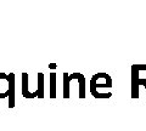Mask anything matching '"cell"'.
Returning <instances> with one entry per match:
<instances>
[{"instance_id":"6da1fadb","label":"cell","mask_w":146,"mask_h":131,"mask_svg":"<svg viewBox=\"0 0 146 131\" xmlns=\"http://www.w3.org/2000/svg\"><path fill=\"white\" fill-rule=\"evenodd\" d=\"M112 78L107 73H96L90 79V93L95 98H110L112 96Z\"/></svg>"},{"instance_id":"9c48e42d","label":"cell","mask_w":146,"mask_h":131,"mask_svg":"<svg viewBox=\"0 0 146 131\" xmlns=\"http://www.w3.org/2000/svg\"><path fill=\"white\" fill-rule=\"evenodd\" d=\"M49 67H50V68H56V66H55V65H54V63H51V65H50Z\"/></svg>"},{"instance_id":"8992f818","label":"cell","mask_w":146,"mask_h":131,"mask_svg":"<svg viewBox=\"0 0 146 131\" xmlns=\"http://www.w3.org/2000/svg\"><path fill=\"white\" fill-rule=\"evenodd\" d=\"M74 80V74L63 73V98L70 97V84Z\"/></svg>"},{"instance_id":"ba28073f","label":"cell","mask_w":146,"mask_h":131,"mask_svg":"<svg viewBox=\"0 0 146 131\" xmlns=\"http://www.w3.org/2000/svg\"><path fill=\"white\" fill-rule=\"evenodd\" d=\"M50 98L56 97V74L50 73Z\"/></svg>"},{"instance_id":"277c9868","label":"cell","mask_w":146,"mask_h":131,"mask_svg":"<svg viewBox=\"0 0 146 131\" xmlns=\"http://www.w3.org/2000/svg\"><path fill=\"white\" fill-rule=\"evenodd\" d=\"M29 79H28V74L27 73H22V96L25 98H34L33 93L29 91Z\"/></svg>"},{"instance_id":"52a82bcc","label":"cell","mask_w":146,"mask_h":131,"mask_svg":"<svg viewBox=\"0 0 146 131\" xmlns=\"http://www.w3.org/2000/svg\"><path fill=\"white\" fill-rule=\"evenodd\" d=\"M35 97L43 98L44 97V74L43 73H38V89L34 92Z\"/></svg>"},{"instance_id":"7a4b0ae2","label":"cell","mask_w":146,"mask_h":131,"mask_svg":"<svg viewBox=\"0 0 146 131\" xmlns=\"http://www.w3.org/2000/svg\"><path fill=\"white\" fill-rule=\"evenodd\" d=\"M146 89V65L131 66V98L139 97V88Z\"/></svg>"},{"instance_id":"5b68a950","label":"cell","mask_w":146,"mask_h":131,"mask_svg":"<svg viewBox=\"0 0 146 131\" xmlns=\"http://www.w3.org/2000/svg\"><path fill=\"white\" fill-rule=\"evenodd\" d=\"M10 92H9V108L15 107V74L10 73Z\"/></svg>"},{"instance_id":"3957f363","label":"cell","mask_w":146,"mask_h":131,"mask_svg":"<svg viewBox=\"0 0 146 131\" xmlns=\"http://www.w3.org/2000/svg\"><path fill=\"white\" fill-rule=\"evenodd\" d=\"M10 92V75L0 73V98H7Z\"/></svg>"}]
</instances>
